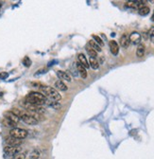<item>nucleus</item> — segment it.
Wrapping results in <instances>:
<instances>
[{"instance_id":"9","label":"nucleus","mask_w":154,"mask_h":159,"mask_svg":"<svg viewBox=\"0 0 154 159\" xmlns=\"http://www.w3.org/2000/svg\"><path fill=\"white\" fill-rule=\"evenodd\" d=\"M109 47H110L111 52L114 54L115 56H116L117 54H118V52H119V47H118V44H117L115 40L110 41V43H109Z\"/></svg>"},{"instance_id":"4","label":"nucleus","mask_w":154,"mask_h":159,"mask_svg":"<svg viewBox=\"0 0 154 159\" xmlns=\"http://www.w3.org/2000/svg\"><path fill=\"white\" fill-rule=\"evenodd\" d=\"M4 152H5V153H7L8 155L15 156L16 154L21 153V148L20 146L13 147V146H9V145H7V146L4 148Z\"/></svg>"},{"instance_id":"24","label":"nucleus","mask_w":154,"mask_h":159,"mask_svg":"<svg viewBox=\"0 0 154 159\" xmlns=\"http://www.w3.org/2000/svg\"><path fill=\"white\" fill-rule=\"evenodd\" d=\"M23 63H24V65L25 66H30L31 65V61H30V59L29 57H25L24 58V60H23Z\"/></svg>"},{"instance_id":"14","label":"nucleus","mask_w":154,"mask_h":159,"mask_svg":"<svg viewBox=\"0 0 154 159\" xmlns=\"http://www.w3.org/2000/svg\"><path fill=\"white\" fill-rule=\"evenodd\" d=\"M78 59H79V63H80L82 66H84L85 68H89V67H90L88 60H87V58L85 57L84 54H79Z\"/></svg>"},{"instance_id":"10","label":"nucleus","mask_w":154,"mask_h":159,"mask_svg":"<svg viewBox=\"0 0 154 159\" xmlns=\"http://www.w3.org/2000/svg\"><path fill=\"white\" fill-rule=\"evenodd\" d=\"M57 75H58L59 78H60V80L65 81H68V83H70V81H72L70 75H69L68 73H67V72L62 71V70H59V71H57Z\"/></svg>"},{"instance_id":"3","label":"nucleus","mask_w":154,"mask_h":159,"mask_svg":"<svg viewBox=\"0 0 154 159\" xmlns=\"http://www.w3.org/2000/svg\"><path fill=\"white\" fill-rule=\"evenodd\" d=\"M10 135L12 136V137L17 138V139H24L27 137L28 135V132H27L25 129H21V128H13L10 131Z\"/></svg>"},{"instance_id":"12","label":"nucleus","mask_w":154,"mask_h":159,"mask_svg":"<svg viewBox=\"0 0 154 159\" xmlns=\"http://www.w3.org/2000/svg\"><path fill=\"white\" fill-rule=\"evenodd\" d=\"M54 87H55L56 90H59V91H66L67 89H68V87L65 85V83H63V81H55V83H54Z\"/></svg>"},{"instance_id":"13","label":"nucleus","mask_w":154,"mask_h":159,"mask_svg":"<svg viewBox=\"0 0 154 159\" xmlns=\"http://www.w3.org/2000/svg\"><path fill=\"white\" fill-rule=\"evenodd\" d=\"M77 69H78L81 78H82V79L87 78V71H86V68L81 65L80 63H77Z\"/></svg>"},{"instance_id":"17","label":"nucleus","mask_w":154,"mask_h":159,"mask_svg":"<svg viewBox=\"0 0 154 159\" xmlns=\"http://www.w3.org/2000/svg\"><path fill=\"white\" fill-rule=\"evenodd\" d=\"M89 65L91 66L93 69H98L99 63L97 61L96 58H91V57H90V59H89Z\"/></svg>"},{"instance_id":"21","label":"nucleus","mask_w":154,"mask_h":159,"mask_svg":"<svg viewBox=\"0 0 154 159\" xmlns=\"http://www.w3.org/2000/svg\"><path fill=\"white\" fill-rule=\"evenodd\" d=\"M3 123L5 124V126H7V127H11V129L16 128V123H14V122L9 120V119H5L3 120Z\"/></svg>"},{"instance_id":"7","label":"nucleus","mask_w":154,"mask_h":159,"mask_svg":"<svg viewBox=\"0 0 154 159\" xmlns=\"http://www.w3.org/2000/svg\"><path fill=\"white\" fill-rule=\"evenodd\" d=\"M6 143H7V145H9V146L18 147L22 144V140L14 138V137H12V136H10V137L6 138Z\"/></svg>"},{"instance_id":"20","label":"nucleus","mask_w":154,"mask_h":159,"mask_svg":"<svg viewBox=\"0 0 154 159\" xmlns=\"http://www.w3.org/2000/svg\"><path fill=\"white\" fill-rule=\"evenodd\" d=\"M40 157V152L38 150H33L29 154V159H38Z\"/></svg>"},{"instance_id":"23","label":"nucleus","mask_w":154,"mask_h":159,"mask_svg":"<svg viewBox=\"0 0 154 159\" xmlns=\"http://www.w3.org/2000/svg\"><path fill=\"white\" fill-rule=\"evenodd\" d=\"M148 37H149V39L151 40V42H153L154 43V27H152V28L149 29V31H148Z\"/></svg>"},{"instance_id":"2","label":"nucleus","mask_w":154,"mask_h":159,"mask_svg":"<svg viewBox=\"0 0 154 159\" xmlns=\"http://www.w3.org/2000/svg\"><path fill=\"white\" fill-rule=\"evenodd\" d=\"M40 89L42 91V94L44 95L47 99H52L54 101H61L62 96L55 88L50 87V86H40Z\"/></svg>"},{"instance_id":"25","label":"nucleus","mask_w":154,"mask_h":159,"mask_svg":"<svg viewBox=\"0 0 154 159\" xmlns=\"http://www.w3.org/2000/svg\"><path fill=\"white\" fill-rule=\"evenodd\" d=\"M12 159H26V153H20L16 154L15 156H13Z\"/></svg>"},{"instance_id":"5","label":"nucleus","mask_w":154,"mask_h":159,"mask_svg":"<svg viewBox=\"0 0 154 159\" xmlns=\"http://www.w3.org/2000/svg\"><path fill=\"white\" fill-rule=\"evenodd\" d=\"M146 1H142V0H137V1H128L126 2L125 7L130 8V9H141L142 7L145 6Z\"/></svg>"},{"instance_id":"16","label":"nucleus","mask_w":154,"mask_h":159,"mask_svg":"<svg viewBox=\"0 0 154 159\" xmlns=\"http://www.w3.org/2000/svg\"><path fill=\"white\" fill-rule=\"evenodd\" d=\"M88 45H89V47H92L94 50H96L97 52H100L101 51V47H100V45H98L96 42H95L94 40H90L89 41V43H88Z\"/></svg>"},{"instance_id":"6","label":"nucleus","mask_w":154,"mask_h":159,"mask_svg":"<svg viewBox=\"0 0 154 159\" xmlns=\"http://www.w3.org/2000/svg\"><path fill=\"white\" fill-rule=\"evenodd\" d=\"M129 39H130V42L133 43V45H139L140 42H141L142 36L139 32H137V31H133V32H131L130 34Z\"/></svg>"},{"instance_id":"11","label":"nucleus","mask_w":154,"mask_h":159,"mask_svg":"<svg viewBox=\"0 0 154 159\" xmlns=\"http://www.w3.org/2000/svg\"><path fill=\"white\" fill-rule=\"evenodd\" d=\"M130 39H129V36L127 34H123L120 37V45L122 47H125L127 48L130 45Z\"/></svg>"},{"instance_id":"27","label":"nucleus","mask_w":154,"mask_h":159,"mask_svg":"<svg viewBox=\"0 0 154 159\" xmlns=\"http://www.w3.org/2000/svg\"><path fill=\"white\" fill-rule=\"evenodd\" d=\"M151 21L154 22V12H153V14H152V16H151Z\"/></svg>"},{"instance_id":"18","label":"nucleus","mask_w":154,"mask_h":159,"mask_svg":"<svg viewBox=\"0 0 154 159\" xmlns=\"http://www.w3.org/2000/svg\"><path fill=\"white\" fill-rule=\"evenodd\" d=\"M138 12H139V14H140V15L146 16V15L148 14L149 12H150V9H149L148 7H147V6H144V7H142L141 9H139Z\"/></svg>"},{"instance_id":"8","label":"nucleus","mask_w":154,"mask_h":159,"mask_svg":"<svg viewBox=\"0 0 154 159\" xmlns=\"http://www.w3.org/2000/svg\"><path fill=\"white\" fill-rule=\"evenodd\" d=\"M4 117H5V119L11 120L12 122H14V123H18V122L20 121V119L16 115H14L11 111H8V112H5V114H4Z\"/></svg>"},{"instance_id":"1","label":"nucleus","mask_w":154,"mask_h":159,"mask_svg":"<svg viewBox=\"0 0 154 159\" xmlns=\"http://www.w3.org/2000/svg\"><path fill=\"white\" fill-rule=\"evenodd\" d=\"M47 98L40 92H30L28 96L26 97V102L33 105H43L46 104Z\"/></svg>"},{"instance_id":"19","label":"nucleus","mask_w":154,"mask_h":159,"mask_svg":"<svg viewBox=\"0 0 154 159\" xmlns=\"http://www.w3.org/2000/svg\"><path fill=\"white\" fill-rule=\"evenodd\" d=\"M86 50H87L88 54H89V56L91 57V58H96L97 57V52L96 50H94V49L92 47H90L89 45H87V47H86Z\"/></svg>"},{"instance_id":"15","label":"nucleus","mask_w":154,"mask_h":159,"mask_svg":"<svg viewBox=\"0 0 154 159\" xmlns=\"http://www.w3.org/2000/svg\"><path fill=\"white\" fill-rule=\"evenodd\" d=\"M145 51H146V47H145V45L143 44H139L138 47H137V49H136V55L137 57H143L145 55Z\"/></svg>"},{"instance_id":"22","label":"nucleus","mask_w":154,"mask_h":159,"mask_svg":"<svg viewBox=\"0 0 154 159\" xmlns=\"http://www.w3.org/2000/svg\"><path fill=\"white\" fill-rule=\"evenodd\" d=\"M92 37H93V40H94L95 42H96L98 45H100V47H101V45H104V42L101 40V38L99 37V36H97V35H93Z\"/></svg>"},{"instance_id":"28","label":"nucleus","mask_w":154,"mask_h":159,"mask_svg":"<svg viewBox=\"0 0 154 159\" xmlns=\"http://www.w3.org/2000/svg\"><path fill=\"white\" fill-rule=\"evenodd\" d=\"M2 5V4H1V2H0V6H1Z\"/></svg>"},{"instance_id":"26","label":"nucleus","mask_w":154,"mask_h":159,"mask_svg":"<svg viewBox=\"0 0 154 159\" xmlns=\"http://www.w3.org/2000/svg\"><path fill=\"white\" fill-rule=\"evenodd\" d=\"M8 76H9L8 73L3 72V73H0V79H6V78H8Z\"/></svg>"}]
</instances>
